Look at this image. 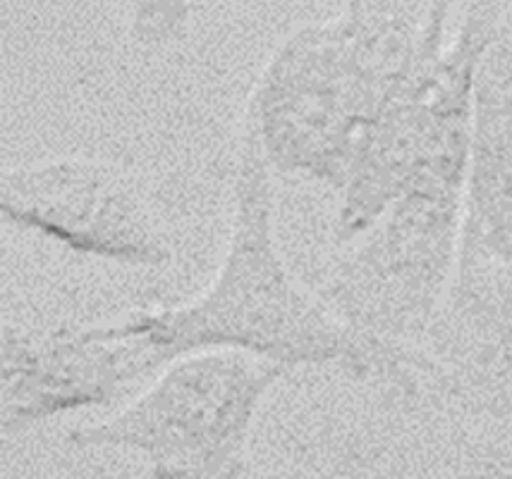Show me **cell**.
Masks as SVG:
<instances>
[{
	"label": "cell",
	"mask_w": 512,
	"mask_h": 479,
	"mask_svg": "<svg viewBox=\"0 0 512 479\" xmlns=\"http://www.w3.org/2000/svg\"><path fill=\"white\" fill-rule=\"evenodd\" d=\"M455 0H350L292 34L261 70L242 123L273 173L343 187L383 113L446 51Z\"/></svg>",
	"instance_id": "6da1fadb"
},
{
	"label": "cell",
	"mask_w": 512,
	"mask_h": 479,
	"mask_svg": "<svg viewBox=\"0 0 512 479\" xmlns=\"http://www.w3.org/2000/svg\"><path fill=\"white\" fill-rule=\"evenodd\" d=\"M120 324L156 345L166 362L199 350H240L288 369H338L417 396L407 362L355 336L319 293H307L290 274L273 226V168L245 125L235 147L233 223L216 276L185 305L144 309Z\"/></svg>",
	"instance_id": "7a4b0ae2"
},
{
	"label": "cell",
	"mask_w": 512,
	"mask_h": 479,
	"mask_svg": "<svg viewBox=\"0 0 512 479\" xmlns=\"http://www.w3.org/2000/svg\"><path fill=\"white\" fill-rule=\"evenodd\" d=\"M467 183L419 180L364 230L319 295L355 336L417 372V353L453 286Z\"/></svg>",
	"instance_id": "3957f363"
},
{
	"label": "cell",
	"mask_w": 512,
	"mask_h": 479,
	"mask_svg": "<svg viewBox=\"0 0 512 479\" xmlns=\"http://www.w3.org/2000/svg\"><path fill=\"white\" fill-rule=\"evenodd\" d=\"M290 372L240 350L180 355L113 417L72 429L67 444L139 453L158 477H242L256 412Z\"/></svg>",
	"instance_id": "277c9868"
},
{
	"label": "cell",
	"mask_w": 512,
	"mask_h": 479,
	"mask_svg": "<svg viewBox=\"0 0 512 479\" xmlns=\"http://www.w3.org/2000/svg\"><path fill=\"white\" fill-rule=\"evenodd\" d=\"M0 211L10 226L82 257L127 269H163L173 259L149 187L108 159L60 156L12 166L0 180Z\"/></svg>",
	"instance_id": "5b68a950"
},
{
	"label": "cell",
	"mask_w": 512,
	"mask_h": 479,
	"mask_svg": "<svg viewBox=\"0 0 512 479\" xmlns=\"http://www.w3.org/2000/svg\"><path fill=\"white\" fill-rule=\"evenodd\" d=\"M166 357L120 321L99 326L3 329V439L67 412L113 403L127 388L161 372Z\"/></svg>",
	"instance_id": "8992f818"
},
{
	"label": "cell",
	"mask_w": 512,
	"mask_h": 479,
	"mask_svg": "<svg viewBox=\"0 0 512 479\" xmlns=\"http://www.w3.org/2000/svg\"><path fill=\"white\" fill-rule=\"evenodd\" d=\"M417 381L419 393L431 388L481 434L512 439V266L457 259L446 305L417 353Z\"/></svg>",
	"instance_id": "52a82bcc"
},
{
	"label": "cell",
	"mask_w": 512,
	"mask_h": 479,
	"mask_svg": "<svg viewBox=\"0 0 512 479\" xmlns=\"http://www.w3.org/2000/svg\"><path fill=\"white\" fill-rule=\"evenodd\" d=\"M132 34L146 48L182 41L190 24L192 0H127Z\"/></svg>",
	"instance_id": "ba28073f"
},
{
	"label": "cell",
	"mask_w": 512,
	"mask_h": 479,
	"mask_svg": "<svg viewBox=\"0 0 512 479\" xmlns=\"http://www.w3.org/2000/svg\"><path fill=\"white\" fill-rule=\"evenodd\" d=\"M484 3L489 5L493 22L508 34H512V0H484Z\"/></svg>",
	"instance_id": "9c48e42d"
}]
</instances>
